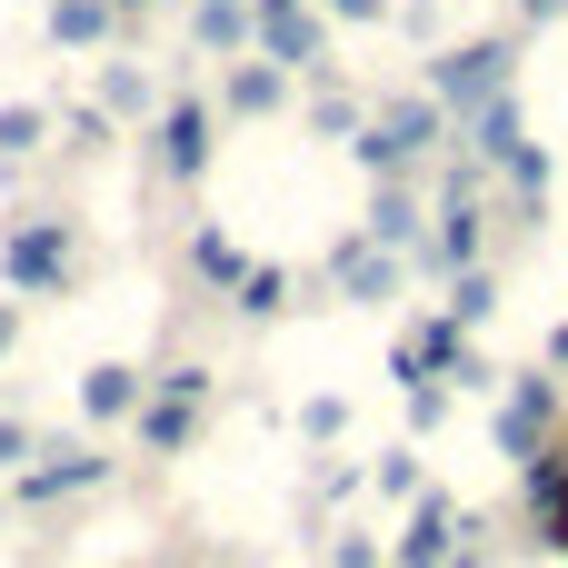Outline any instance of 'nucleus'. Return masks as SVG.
Returning a JSON list of instances; mask_svg holds the SVG:
<instances>
[{"label": "nucleus", "instance_id": "10", "mask_svg": "<svg viewBox=\"0 0 568 568\" xmlns=\"http://www.w3.org/2000/svg\"><path fill=\"white\" fill-rule=\"evenodd\" d=\"M419 270H429V280H459V270H479V210H469V190L439 210V240L419 250Z\"/></svg>", "mask_w": 568, "mask_h": 568}, {"label": "nucleus", "instance_id": "22", "mask_svg": "<svg viewBox=\"0 0 568 568\" xmlns=\"http://www.w3.org/2000/svg\"><path fill=\"white\" fill-rule=\"evenodd\" d=\"M190 260H200V280H240V250H230L220 230H200V240H190Z\"/></svg>", "mask_w": 568, "mask_h": 568}, {"label": "nucleus", "instance_id": "7", "mask_svg": "<svg viewBox=\"0 0 568 568\" xmlns=\"http://www.w3.org/2000/svg\"><path fill=\"white\" fill-rule=\"evenodd\" d=\"M549 409H559V389L529 369V379H509V409H499V459H529L539 439H549Z\"/></svg>", "mask_w": 568, "mask_h": 568}, {"label": "nucleus", "instance_id": "35", "mask_svg": "<svg viewBox=\"0 0 568 568\" xmlns=\"http://www.w3.org/2000/svg\"><path fill=\"white\" fill-rule=\"evenodd\" d=\"M0 509H10V489H0Z\"/></svg>", "mask_w": 568, "mask_h": 568}, {"label": "nucleus", "instance_id": "19", "mask_svg": "<svg viewBox=\"0 0 568 568\" xmlns=\"http://www.w3.org/2000/svg\"><path fill=\"white\" fill-rule=\"evenodd\" d=\"M150 100H160V90H150V70H130V60H120V70H100V120H140Z\"/></svg>", "mask_w": 568, "mask_h": 568}, {"label": "nucleus", "instance_id": "15", "mask_svg": "<svg viewBox=\"0 0 568 568\" xmlns=\"http://www.w3.org/2000/svg\"><path fill=\"white\" fill-rule=\"evenodd\" d=\"M110 20H120V0H50V40L60 50H100Z\"/></svg>", "mask_w": 568, "mask_h": 568}, {"label": "nucleus", "instance_id": "6", "mask_svg": "<svg viewBox=\"0 0 568 568\" xmlns=\"http://www.w3.org/2000/svg\"><path fill=\"white\" fill-rule=\"evenodd\" d=\"M210 130H220V120H210V100H170V110H160V170H170V180H200V170H210V150H220Z\"/></svg>", "mask_w": 568, "mask_h": 568}, {"label": "nucleus", "instance_id": "34", "mask_svg": "<svg viewBox=\"0 0 568 568\" xmlns=\"http://www.w3.org/2000/svg\"><path fill=\"white\" fill-rule=\"evenodd\" d=\"M120 10H150V0H120Z\"/></svg>", "mask_w": 568, "mask_h": 568}, {"label": "nucleus", "instance_id": "27", "mask_svg": "<svg viewBox=\"0 0 568 568\" xmlns=\"http://www.w3.org/2000/svg\"><path fill=\"white\" fill-rule=\"evenodd\" d=\"M329 568H379V539H359V529H349V539L329 549Z\"/></svg>", "mask_w": 568, "mask_h": 568}, {"label": "nucleus", "instance_id": "33", "mask_svg": "<svg viewBox=\"0 0 568 568\" xmlns=\"http://www.w3.org/2000/svg\"><path fill=\"white\" fill-rule=\"evenodd\" d=\"M250 10H300V0H250Z\"/></svg>", "mask_w": 568, "mask_h": 568}, {"label": "nucleus", "instance_id": "23", "mask_svg": "<svg viewBox=\"0 0 568 568\" xmlns=\"http://www.w3.org/2000/svg\"><path fill=\"white\" fill-rule=\"evenodd\" d=\"M300 429H310V439H339V429H349V399H329V389H320V399L300 409Z\"/></svg>", "mask_w": 568, "mask_h": 568}, {"label": "nucleus", "instance_id": "20", "mask_svg": "<svg viewBox=\"0 0 568 568\" xmlns=\"http://www.w3.org/2000/svg\"><path fill=\"white\" fill-rule=\"evenodd\" d=\"M40 140H50V110H40V100H10V110H0V160H30Z\"/></svg>", "mask_w": 568, "mask_h": 568}, {"label": "nucleus", "instance_id": "17", "mask_svg": "<svg viewBox=\"0 0 568 568\" xmlns=\"http://www.w3.org/2000/svg\"><path fill=\"white\" fill-rule=\"evenodd\" d=\"M359 240H379V250H419V200H409V190H379V210H369Z\"/></svg>", "mask_w": 568, "mask_h": 568}, {"label": "nucleus", "instance_id": "12", "mask_svg": "<svg viewBox=\"0 0 568 568\" xmlns=\"http://www.w3.org/2000/svg\"><path fill=\"white\" fill-rule=\"evenodd\" d=\"M140 399H150V379H140L130 359H100V369L80 379V409H90V419H140Z\"/></svg>", "mask_w": 568, "mask_h": 568}, {"label": "nucleus", "instance_id": "30", "mask_svg": "<svg viewBox=\"0 0 568 568\" xmlns=\"http://www.w3.org/2000/svg\"><path fill=\"white\" fill-rule=\"evenodd\" d=\"M10 339H20V300H0V359H10Z\"/></svg>", "mask_w": 568, "mask_h": 568}, {"label": "nucleus", "instance_id": "1", "mask_svg": "<svg viewBox=\"0 0 568 568\" xmlns=\"http://www.w3.org/2000/svg\"><path fill=\"white\" fill-rule=\"evenodd\" d=\"M439 140H449V110H439V100H399V110H379L369 130H349V150H359L369 180H399V170L429 160Z\"/></svg>", "mask_w": 568, "mask_h": 568}, {"label": "nucleus", "instance_id": "11", "mask_svg": "<svg viewBox=\"0 0 568 568\" xmlns=\"http://www.w3.org/2000/svg\"><path fill=\"white\" fill-rule=\"evenodd\" d=\"M290 100V70L280 60H230V90H220V110H240V120H270Z\"/></svg>", "mask_w": 568, "mask_h": 568}, {"label": "nucleus", "instance_id": "9", "mask_svg": "<svg viewBox=\"0 0 568 568\" xmlns=\"http://www.w3.org/2000/svg\"><path fill=\"white\" fill-rule=\"evenodd\" d=\"M449 539H459V509H449L439 489H419V499H409V529H399V568H439Z\"/></svg>", "mask_w": 568, "mask_h": 568}, {"label": "nucleus", "instance_id": "5", "mask_svg": "<svg viewBox=\"0 0 568 568\" xmlns=\"http://www.w3.org/2000/svg\"><path fill=\"white\" fill-rule=\"evenodd\" d=\"M100 479H110V459L60 449V459H40V469L20 459V469H10V499H20V509H60V499H80V489H100Z\"/></svg>", "mask_w": 568, "mask_h": 568}, {"label": "nucleus", "instance_id": "32", "mask_svg": "<svg viewBox=\"0 0 568 568\" xmlns=\"http://www.w3.org/2000/svg\"><path fill=\"white\" fill-rule=\"evenodd\" d=\"M549 359H568V320H559V329H549Z\"/></svg>", "mask_w": 568, "mask_h": 568}, {"label": "nucleus", "instance_id": "2", "mask_svg": "<svg viewBox=\"0 0 568 568\" xmlns=\"http://www.w3.org/2000/svg\"><path fill=\"white\" fill-rule=\"evenodd\" d=\"M509 60H519L509 40H459V50H439V60H429V100L469 120L479 100H499V90H509Z\"/></svg>", "mask_w": 568, "mask_h": 568}, {"label": "nucleus", "instance_id": "4", "mask_svg": "<svg viewBox=\"0 0 568 568\" xmlns=\"http://www.w3.org/2000/svg\"><path fill=\"white\" fill-rule=\"evenodd\" d=\"M250 40H260V60H280V70H329L320 50H329V10H250Z\"/></svg>", "mask_w": 568, "mask_h": 568}, {"label": "nucleus", "instance_id": "31", "mask_svg": "<svg viewBox=\"0 0 568 568\" xmlns=\"http://www.w3.org/2000/svg\"><path fill=\"white\" fill-rule=\"evenodd\" d=\"M519 10H529V20H559V10H568V0H519Z\"/></svg>", "mask_w": 568, "mask_h": 568}, {"label": "nucleus", "instance_id": "25", "mask_svg": "<svg viewBox=\"0 0 568 568\" xmlns=\"http://www.w3.org/2000/svg\"><path fill=\"white\" fill-rule=\"evenodd\" d=\"M150 389H160V399H210V369H160Z\"/></svg>", "mask_w": 568, "mask_h": 568}, {"label": "nucleus", "instance_id": "21", "mask_svg": "<svg viewBox=\"0 0 568 568\" xmlns=\"http://www.w3.org/2000/svg\"><path fill=\"white\" fill-rule=\"evenodd\" d=\"M489 310H499V280H489V270H459V280H449V320L469 329V320H489Z\"/></svg>", "mask_w": 568, "mask_h": 568}, {"label": "nucleus", "instance_id": "29", "mask_svg": "<svg viewBox=\"0 0 568 568\" xmlns=\"http://www.w3.org/2000/svg\"><path fill=\"white\" fill-rule=\"evenodd\" d=\"M329 20H389V0H320Z\"/></svg>", "mask_w": 568, "mask_h": 568}, {"label": "nucleus", "instance_id": "24", "mask_svg": "<svg viewBox=\"0 0 568 568\" xmlns=\"http://www.w3.org/2000/svg\"><path fill=\"white\" fill-rule=\"evenodd\" d=\"M539 539L568 549V459H559V489H549V509H539Z\"/></svg>", "mask_w": 568, "mask_h": 568}, {"label": "nucleus", "instance_id": "28", "mask_svg": "<svg viewBox=\"0 0 568 568\" xmlns=\"http://www.w3.org/2000/svg\"><path fill=\"white\" fill-rule=\"evenodd\" d=\"M20 459H30V429H20V419H0V479H10Z\"/></svg>", "mask_w": 568, "mask_h": 568}, {"label": "nucleus", "instance_id": "18", "mask_svg": "<svg viewBox=\"0 0 568 568\" xmlns=\"http://www.w3.org/2000/svg\"><path fill=\"white\" fill-rule=\"evenodd\" d=\"M230 290H240V300H230L240 320H280V310H290V270H280V260H270V270H240Z\"/></svg>", "mask_w": 568, "mask_h": 568}, {"label": "nucleus", "instance_id": "16", "mask_svg": "<svg viewBox=\"0 0 568 568\" xmlns=\"http://www.w3.org/2000/svg\"><path fill=\"white\" fill-rule=\"evenodd\" d=\"M190 429H200V399H160V389L140 399V439H150L160 459H170V449H190Z\"/></svg>", "mask_w": 568, "mask_h": 568}, {"label": "nucleus", "instance_id": "3", "mask_svg": "<svg viewBox=\"0 0 568 568\" xmlns=\"http://www.w3.org/2000/svg\"><path fill=\"white\" fill-rule=\"evenodd\" d=\"M0 280H10L20 300L70 290V220H30V230H10V240H0Z\"/></svg>", "mask_w": 568, "mask_h": 568}, {"label": "nucleus", "instance_id": "8", "mask_svg": "<svg viewBox=\"0 0 568 568\" xmlns=\"http://www.w3.org/2000/svg\"><path fill=\"white\" fill-rule=\"evenodd\" d=\"M329 280H339V300H389V290H399V250L339 240V250H329Z\"/></svg>", "mask_w": 568, "mask_h": 568}, {"label": "nucleus", "instance_id": "26", "mask_svg": "<svg viewBox=\"0 0 568 568\" xmlns=\"http://www.w3.org/2000/svg\"><path fill=\"white\" fill-rule=\"evenodd\" d=\"M379 489H389V499H419V459H409V449H399V459H379Z\"/></svg>", "mask_w": 568, "mask_h": 568}, {"label": "nucleus", "instance_id": "14", "mask_svg": "<svg viewBox=\"0 0 568 568\" xmlns=\"http://www.w3.org/2000/svg\"><path fill=\"white\" fill-rule=\"evenodd\" d=\"M519 140H529V120H519V100H509V90L469 110V150H479V160H509Z\"/></svg>", "mask_w": 568, "mask_h": 568}, {"label": "nucleus", "instance_id": "13", "mask_svg": "<svg viewBox=\"0 0 568 568\" xmlns=\"http://www.w3.org/2000/svg\"><path fill=\"white\" fill-rule=\"evenodd\" d=\"M190 40L210 60H240L250 50V0H190Z\"/></svg>", "mask_w": 568, "mask_h": 568}]
</instances>
